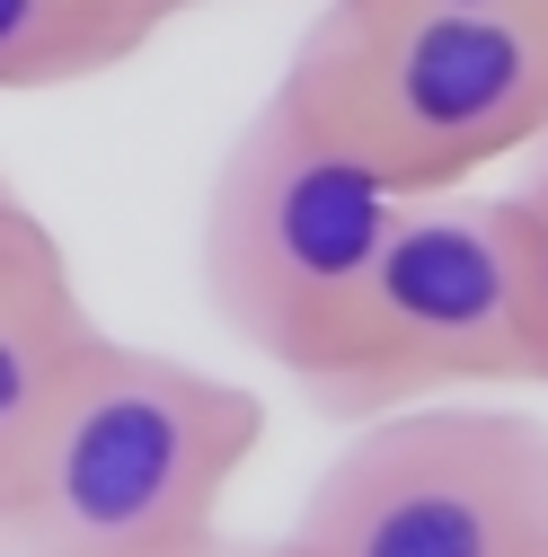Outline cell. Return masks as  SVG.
I'll use <instances>...</instances> for the list:
<instances>
[{"mask_svg": "<svg viewBox=\"0 0 548 557\" xmlns=\"http://www.w3.org/2000/svg\"><path fill=\"white\" fill-rule=\"evenodd\" d=\"M53 274H72V248L53 239V222L10 186V169H0V293H18V284H53Z\"/></svg>", "mask_w": 548, "mask_h": 557, "instance_id": "9", "label": "cell"}, {"mask_svg": "<svg viewBox=\"0 0 548 557\" xmlns=\"http://www.w3.org/2000/svg\"><path fill=\"white\" fill-rule=\"evenodd\" d=\"M301 398L319 416H389L451 389L522 381L513 239L496 195H407L372 265L301 355Z\"/></svg>", "mask_w": 548, "mask_h": 557, "instance_id": "3", "label": "cell"}, {"mask_svg": "<svg viewBox=\"0 0 548 557\" xmlns=\"http://www.w3.org/2000/svg\"><path fill=\"white\" fill-rule=\"evenodd\" d=\"M274 98L389 195H451L548 143V18L319 0Z\"/></svg>", "mask_w": 548, "mask_h": 557, "instance_id": "2", "label": "cell"}, {"mask_svg": "<svg viewBox=\"0 0 548 557\" xmlns=\"http://www.w3.org/2000/svg\"><path fill=\"white\" fill-rule=\"evenodd\" d=\"M443 10H505V18H548V0H443Z\"/></svg>", "mask_w": 548, "mask_h": 557, "instance_id": "12", "label": "cell"}, {"mask_svg": "<svg viewBox=\"0 0 548 557\" xmlns=\"http://www.w3.org/2000/svg\"><path fill=\"white\" fill-rule=\"evenodd\" d=\"M398 203L407 195L336 160L265 89V107L239 124V143L203 186V231H195L203 310L292 381L319 327L336 319V301L354 293V274L372 265L381 231L398 222Z\"/></svg>", "mask_w": 548, "mask_h": 557, "instance_id": "4", "label": "cell"}, {"mask_svg": "<svg viewBox=\"0 0 548 557\" xmlns=\"http://www.w3.org/2000/svg\"><path fill=\"white\" fill-rule=\"evenodd\" d=\"M124 10H133V18H142V27L160 36V27H177L186 10H213V0H124Z\"/></svg>", "mask_w": 548, "mask_h": 557, "instance_id": "11", "label": "cell"}, {"mask_svg": "<svg viewBox=\"0 0 548 557\" xmlns=\"http://www.w3.org/2000/svg\"><path fill=\"white\" fill-rule=\"evenodd\" d=\"M257 451L248 381L98 327L0 496V557H195Z\"/></svg>", "mask_w": 548, "mask_h": 557, "instance_id": "1", "label": "cell"}, {"mask_svg": "<svg viewBox=\"0 0 548 557\" xmlns=\"http://www.w3.org/2000/svg\"><path fill=\"white\" fill-rule=\"evenodd\" d=\"M151 27L124 0H0V98H53L124 72Z\"/></svg>", "mask_w": 548, "mask_h": 557, "instance_id": "7", "label": "cell"}, {"mask_svg": "<svg viewBox=\"0 0 548 557\" xmlns=\"http://www.w3.org/2000/svg\"><path fill=\"white\" fill-rule=\"evenodd\" d=\"M292 557H548V425L487 398L363 416L301 513Z\"/></svg>", "mask_w": 548, "mask_h": 557, "instance_id": "5", "label": "cell"}, {"mask_svg": "<svg viewBox=\"0 0 548 557\" xmlns=\"http://www.w3.org/2000/svg\"><path fill=\"white\" fill-rule=\"evenodd\" d=\"M505 203V239H513V301H522V381H548V143L539 169L496 195Z\"/></svg>", "mask_w": 548, "mask_h": 557, "instance_id": "8", "label": "cell"}, {"mask_svg": "<svg viewBox=\"0 0 548 557\" xmlns=\"http://www.w3.org/2000/svg\"><path fill=\"white\" fill-rule=\"evenodd\" d=\"M89 345H98V319H89L72 274L0 293V496H10L36 425L53 416L62 381H72V363L89 355Z\"/></svg>", "mask_w": 548, "mask_h": 557, "instance_id": "6", "label": "cell"}, {"mask_svg": "<svg viewBox=\"0 0 548 557\" xmlns=\"http://www.w3.org/2000/svg\"><path fill=\"white\" fill-rule=\"evenodd\" d=\"M195 557H292V548H284V531H274V540H239V531H213V540H203Z\"/></svg>", "mask_w": 548, "mask_h": 557, "instance_id": "10", "label": "cell"}]
</instances>
